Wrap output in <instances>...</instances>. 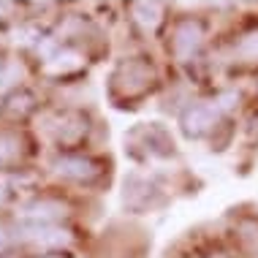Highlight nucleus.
I'll return each instance as SVG.
<instances>
[{"label":"nucleus","instance_id":"14","mask_svg":"<svg viewBox=\"0 0 258 258\" xmlns=\"http://www.w3.org/2000/svg\"><path fill=\"white\" fill-rule=\"evenodd\" d=\"M33 95L30 93H17L9 98V111L11 114H27V111H33Z\"/></svg>","mask_w":258,"mask_h":258},{"label":"nucleus","instance_id":"1","mask_svg":"<svg viewBox=\"0 0 258 258\" xmlns=\"http://www.w3.org/2000/svg\"><path fill=\"white\" fill-rule=\"evenodd\" d=\"M155 68L152 62L144 57H128L111 74V93L117 101H134V98H144L147 93H152L155 87Z\"/></svg>","mask_w":258,"mask_h":258},{"label":"nucleus","instance_id":"15","mask_svg":"<svg viewBox=\"0 0 258 258\" xmlns=\"http://www.w3.org/2000/svg\"><path fill=\"white\" fill-rule=\"evenodd\" d=\"M6 201H9V187H6L3 182H0V207H3Z\"/></svg>","mask_w":258,"mask_h":258},{"label":"nucleus","instance_id":"2","mask_svg":"<svg viewBox=\"0 0 258 258\" xmlns=\"http://www.w3.org/2000/svg\"><path fill=\"white\" fill-rule=\"evenodd\" d=\"M223 120V109L215 103H204V101H196V103H187L179 114V128L187 139H204L209 134L218 131V125Z\"/></svg>","mask_w":258,"mask_h":258},{"label":"nucleus","instance_id":"9","mask_svg":"<svg viewBox=\"0 0 258 258\" xmlns=\"http://www.w3.org/2000/svg\"><path fill=\"white\" fill-rule=\"evenodd\" d=\"M52 131H54V139L60 144H74L87 134V117L82 111H66L62 117H57Z\"/></svg>","mask_w":258,"mask_h":258},{"label":"nucleus","instance_id":"7","mask_svg":"<svg viewBox=\"0 0 258 258\" xmlns=\"http://www.w3.org/2000/svg\"><path fill=\"white\" fill-rule=\"evenodd\" d=\"M131 14L142 33H158V27L166 19V6L158 0H136V3H131Z\"/></svg>","mask_w":258,"mask_h":258},{"label":"nucleus","instance_id":"11","mask_svg":"<svg viewBox=\"0 0 258 258\" xmlns=\"http://www.w3.org/2000/svg\"><path fill=\"white\" fill-rule=\"evenodd\" d=\"M236 234V247L247 258H258V220L255 218H242L234 228Z\"/></svg>","mask_w":258,"mask_h":258},{"label":"nucleus","instance_id":"13","mask_svg":"<svg viewBox=\"0 0 258 258\" xmlns=\"http://www.w3.org/2000/svg\"><path fill=\"white\" fill-rule=\"evenodd\" d=\"M19 152H22V139L14 134H0V166L17 160Z\"/></svg>","mask_w":258,"mask_h":258},{"label":"nucleus","instance_id":"3","mask_svg":"<svg viewBox=\"0 0 258 258\" xmlns=\"http://www.w3.org/2000/svg\"><path fill=\"white\" fill-rule=\"evenodd\" d=\"M204 38H207V30L199 19H193V17L179 19L174 25V33H171V54L179 62H190L201 52Z\"/></svg>","mask_w":258,"mask_h":258},{"label":"nucleus","instance_id":"5","mask_svg":"<svg viewBox=\"0 0 258 258\" xmlns=\"http://www.w3.org/2000/svg\"><path fill=\"white\" fill-rule=\"evenodd\" d=\"M158 196H160V190L150 182V179L136 177V174L131 179H125L122 201H125V207L134 209V212H147V209H152L158 204Z\"/></svg>","mask_w":258,"mask_h":258},{"label":"nucleus","instance_id":"4","mask_svg":"<svg viewBox=\"0 0 258 258\" xmlns=\"http://www.w3.org/2000/svg\"><path fill=\"white\" fill-rule=\"evenodd\" d=\"M131 142H139L147 158H169L174 155V139L160 122H144L131 134Z\"/></svg>","mask_w":258,"mask_h":258},{"label":"nucleus","instance_id":"8","mask_svg":"<svg viewBox=\"0 0 258 258\" xmlns=\"http://www.w3.org/2000/svg\"><path fill=\"white\" fill-rule=\"evenodd\" d=\"M66 215H68L66 204L54 201V199H41V201H33V204L25 207V218L30 223H36V226H54Z\"/></svg>","mask_w":258,"mask_h":258},{"label":"nucleus","instance_id":"16","mask_svg":"<svg viewBox=\"0 0 258 258\" xmlns=\"http://www.w3.org/2000/svg\"><path fill=\"white\" fill-rule=\"evenodd\" d=\"M41 258H68V255H62V253H49V255H41Z\"/></svg>","mask_w":258,"mask_h":258},{"label":"nucleus","instance_id":"12","mask_svg":"<svg viewBox=\"0 0 258 258\" xmlns=\"http://www.w3.org/2000/svg\"><path fill=\"white\" fill-rule=\"evenodd\" d=\"M236 54L245 62H258V27L239 36V41H236Z\"/></svg>","mask_w":258,"mask_h":258},{"label":"nucleus","instance_id":"10","mask_svg":"<svg viewBox=\"0 0 258 258\" xmlns=\"http://www.w3.org/2000/svg\"><path fill=\"white\" fill-rule=\"evenodd\" d=\"M82 66H85V57H82V54H76L71 49H54V52L46 54L44 71L46 74H54V76H66V74L79 71Z\"/></svg>","mask_w":258,"mask_h":258},{"label":"nucleus","instance_id":"6","mask_svg":"<svg viewBox=\"0 0 258 258\" xmlns=\"http://www.w3.org/2000/svg\"><path fill=\"white\" fill-rule=\"evenodd\" d=\"M54 171L66 179H74V182H95L101 177V169L95 166V160L82 158V155H66L54 160Z\"/></svg>","mask_w":258,"mask_h":258}]
</instances>
